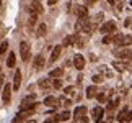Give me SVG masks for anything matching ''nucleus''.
Returning <instances> with one entry per match:
<instances>
[{
	"label": "nucleus",
	"instance_id": "nucleus-32",
	"mask_svg": "<svg viewBox=\"0 0 132 123\" xmlns=\"http://www.w3.org/2000/svg\"><path fill=\"white\" fill-rule=\"evenodd\" d=\"M38 22V15H34V13H31V17H29V25H34V23H36Z\"/></svg>",
	"mask_w": 132,
	"mask_h": 123
},
{
	"label": "nucleus",
	"instance_id": "nucleus-18",
	"mask_svg": "<svg viewBox=\"0 0 132 123\" xmlns=\"http://www.w3.org/2000/svg\"><path fill=\"white\" fill-rule=\"evenodd\" d=\"M64 74V69H54V71H51V77H54V79H60V76Z\"/></svg>",
	"mask_w": 132,
	"mask_h": 123
},
{
	"label": "nucleus",
	"instance_id": "nucleus-7",
	"mask_svg": "<svg viewBox=\"0 0 132 123\" xmlns=\"http://www.w3.org/2000/svg\"><path fill=\"white\" fill-rule=\"evenodd\" d=\"M83 117H87V107H78V108H75V112H73L75 121H78L80 118H83Z\"/></svg>",
	"mask_w": 132,
	"mask_h": 123
},
{
	"label": "nucleus",
	"instance_id": "nucleus-34",
	"mask_svg": "<svg viewBox=\"0 0 132 123\" xmlns=\"http://www.w3.org/2000/svg\"><path fill=\"white\" fill-rule=\"evenodd\" d=\"M109 43H111V35H106L103 38V44H109Z\"/></svg>",
	"mask_w": 132,
	"mask_h": 123
},
{
	"label": "nucleus",
	"instance_id": "nucleus-1",
	"mask_svg": "<svg viewBox=\"0 0 132 123\" xmlns=\"http://www.w3.org/2000/svg\"><path fill=\"white\" fill-rule=\"evenodd\" d=\"M20 56H21L23 61H28V58H29V43L28 41H23L20 44Z\"/></svg>",
	"mask_w": 132,
	"mask_h": 123
},
{
	"label": "nucleus",
	"instance_id": "nucleus-17",
	"mask_svg": "<svg viewBox=\"0 0 132 123\" xmlns=\"http://www.w3.org/2000/svg\"><path fill=\"white\" fill-rule=\"evenodd\" d=\"M15 61H16V54H15V53H10L8 54V59H7V66H8V67H13V66H15Z\"/></svg>",
	"mask_w": 132,
	"mask_h": 123
},
{
	"label": "nucleus",
	"instance_id": "nucleus-29",
	"mask_svg": "<svg viewBox=\"0 0 132 123\" xmlns=\"http://www.w3.org/2000/svg\"><path fill=\"white\" fill-rule=\"evenodd\" d=\"M118 104H119V100H118V99H114L113 102H109V105H108V110L111 112V110L114 108V107H118Z\"/></svg>",
	"mask_w": 132,
	"mask_h": 123
},
{
	"label": "nucleus",
	"instance_id": "nucleus-23",
	"mask_svg": "<svg viewBox=\"0 0 132 123\" xmlns=\"http://www.w3.org/2000/svg\"><path fill=\"white\" fill-rule=\"evenodd\" d=\"M46 30H47V26H46V23H41L38 28V36H43V35H46Z\"/></svg>",
	"mask_w": 132,
	"mask_h": 123
},
{
	"label": "nucleus",
	"instance_id": "nucleus-39",
	"mask_svg": "<svg viewBox=\"0 0 132 123\" xmlns=\"http://www.w3.org/2000/svg\"><path fill=\"white\" fill-rule=\"evenodd\" d=\"M44 123H55V120H54V118H47V120H46Z\"/></svg>",
	"mask_w": 132,
	"mask_h": 123
},
{
	"label": "nucleus",
	"instance_id": "nucleus-12",
	"mask_svg": "<svg viewBox=\"0 0 132 123\" xmlns=\"http://www.w3.org/2000/svg\"><path fill=\"white\" fill-rule=\"evenodd\" d=\"M88 22V18H78V22L75 23V30H77V33L80 31H83V28H85V23Z\"/></svg>",
	"mask_w": 132,
	"mask_h": 123
},
{
	"label": "nucleus",
	"instance_id": "nucleus-28",
	"mask_svg": "<svg viewBox=\"0 0 132 123\" xmlns=\"http://www.w3.org/2000/svg\"><path fill=\"white\" fill-rule=\"evenodd\" d=\"M98 102H100V104L108 102V95H106V94H98Z\"/></svg>",
	"mask_w": 132,
	"mask_h": 123
},
{
	"label": "nucleus",
	"instance_id": "nucleus-42",
	"mask_svg": "<svg viewBox=\"0 0 132 123\" xmlns=\"http://www.w3.org/2000/svg\"><path fill=\"white\" fill-rule=\"evenodd\" d=\"M98 123H104V121H101V120H100V121H98Z\"/></svg>",
	"mask_w": 132,
	"mask_h": 123
},
{
	"label": "nucleus",
	"instance_id": "nucleus-44",
	"mask_svg": "<svg viewBox=\"0 0 132 123\" xmlns=\"http://www.w3.org/2000/svg\"><path fill=\"white\" fill-rule=\"evenodd\" d=\"M38 2H39V0H38Z\"/></svg>",
	"mask_w": 132,
	"mask_h": 123
},
{
	"label": "nucleus",
	"instance_id": "nucleus-2",
	"mask_svg": "<svg viewBox=\"0 0 132 123\" xmlns=\"http://www.w3.org/2000/svg\"><path fill=\"white\" fill-rule=\"evenodd\" d=\"M114 30H116V23L114 22H106L103 26H101L100 31L104 33V35H111V33H114Z\"/></svg>",
	"mask_w": 132,
	"mask_h": 123
},
{
	"label": "nucleus",
	"instance_id": "nucleus-10",
	"mask_svg": "<svg viewBox=\"0 0 132 123\" xmlns=\"http://www.w3.org/2000/svg\"><path fill=\"white\" fill-rule=\"evenodd\" d=\"M103 113H104V108H101V107H95L93 110H91V115H93V118L95 120H101V117H103Z\"/></svg>",
	"mask_w": 132,
	"mask_h": 123
},
{
	"label": "nucleus",
	"instance_id": "nucleus-26",
	"mask_svg": "<svg viewBox=\"0 0 132 123\" xmlns=\"http://www.w3.org/2000/svg\"><path fill=\"white\" fill-rule=\"evenodd\" d=\"M7 49H8V43H7V41H3V43L0 44V54H5V53H7Z\"/></svg>",
	"mask_w": 132,
	"mask_h": 123
},
{
	"label": "nucleus",
	"instance_id": "nucleus-43",
	"mask_svg": "<svg viewBox=\"0 0 132 123\" xmlns=\"http://www.w3.org/2000/svg\"><path fill=\"white\" fill-rule=\"evenodd\" d=\"M0 3H2V0H0Z\"/></svg>",
	"mask_w": 132,
	"mask_h": 123
},
{
	"label": "nucleus",
	"instance_id": "nucleus-40",
	"mask_svg": "<svg viewBox=\"0 0 132 123\" xmlns=\"http://www.w3.org/2000/svg\"><path fill=\"white\" fill-rule=\"evenodd\" d=\"M26 123H36V120H28Z\"/></svg>",
	"mask_w": 132,
	"mask_h": 123
},
{
	"label": "nucleus",
	"instance_id": "nucleus-19",
	"mask_svg": "<svg viewBox=\"0 0 132 123\" xmlns=\"http://www.w3.org/2000/svg\"><path fill=\"white\" fill-rule=\"evenodd\" d=\"M95 95H96V87L95 85H90L88 89H87V97H88V99H93Z\"/></svg>",
	"mask_w": 132,
	"mask_h": 123
},
{
	"label": "nucleus",
	"instance_id": "nucleus-13",
	"mask_svg": "<svg viewBox=\"0 0 132 123\" xmlns=\"http://www.w3.org/2000/svg\"><path fill=\"white\" fill-rule=\"evenodd\" d=\"M111 43H114V44H118V46H122V43H124V35H121V33L114 35V36L111 38Z\"/></svg>",
	"mask_w": 132,
	"mask_h": 123
},
{
	"label": "nucleus",
	"instance_id": "nucleus-6",
	"mask_svg": "<svg viewBox=\"0 0 132 123\" xmlns=\"http://www.w3.org/2000/svg\"><path fill=\"white\" fill-rule=\"evenodd\" d=\"M44 64H46V61H44V56H36L34 58V61H33V67L36 69V71H39V69H43L44 67Z\"/></svg>",
	"mask_w": 132,
	"mask_h": 123
},
{
	"label": "nucleus",
	"instance_id": "nucleus-37",
	"mask_svg": "<svg viewBox=\"0 0 132 123\" xmlns=\"http://www.w3.org/2000/svg\"><path fill=\"white\" fill-rule=\"evenodd\" d=\"M57 2H59V0H47V5H51V7H52V5H55Z\"/></svg>",
	"mask_w": 132,
	"mask_h": 123
},
{
	"label": "nucleus",
	"instance_id": "nucleus-31",
	"mask_svg": "<svg viewBox=\"0 0 132 123\" xmlns=\"http://www.w3.org/2000/svg\"><path fill=\"white\" fill-rule=\"evenodd\" d=\"M69 118H70V113H69V112H64V113L59 115V121L60 120H69Z\"/></svg>",
	"mask_w": 132,
	"mask_h": 123
},
{
	"label": "nucleus",
	"instance_id": "nucleus-15",
	"mask_svg": "<svg viewBox=\"0 0 132 123\" xmlns=\"http://www.w3.org/2000/svg\"><path fill=\"white\" fill-rule=\"evenodd\" d=\"M113 67H114L116 71H119V72H122V71L129 69V66L124 64V63H119V61H116V63H113Z\"/></svg>",
	"mask_w": 132,
	"mask_h": 123
},
{
	"label": "nucleus",
	"instance_id": "nucleus-27",
	"mask_svg": "<svg viewBox=\"0 0 132 123\" xmlns=\"http://www.w3.org/2000/svg\"><path fill=\"white\" fill-rule=\"evenodd\" d=\"M39 87H41V89H47V87H49V79L39 80Z\"/></svg>",
	"mask_w": 132,
	"mask_h": 123
},
{
	"label": "nucleus",
	"instance_id": "nucleus-8",
	"mask_svg": "<svg viewBox=\"0 0 132 123\" xmlns=\"http://www.w3.org/2000/svg\"><path fill=\"white\" fill-rule=\"evenodd\" d=\"M73 64H75V67H77V69L82 71V69L85 67V58H83L82 54H77V56L73 58Z\"/></svg>",
	"mask_w": 132,
	"mask_h": 123
},
{
	"label": "nucleus",
	"instance_id": "nucleus-4",
	"mask_svg": "<svg viewBox=\"0 0 132 123\" xmlns=\"http://www.w3.org/2000/svg\"><path fill=\"white\" fill-rule=\"evenodd\" d=\"M29 10H31V13H34V15H41L43 12H44V8H43V5L38 2V0H34V2L29 5Z\"/></svg>",
	"mask_w": 132,
	"mask_h": 123
},
{
	"label": "nucleus",
	"instance_id": "nucleus-38",
	"mask_svg": "<svg viewBox=\"0 0 132 123\" xmlns=\"http://www.w3.org/2000/svg\"><path fill=\"white\" fill-rule=\"evenodd\" d=\"M78 121H80V123H88V118H87V117H83V118H80Z\"/></svg>",
	"mask_w": 132,
	"mask_h": 123
},
{
	"label": "nucleus",
	"instance_id": "nucleus-3",
	"mask_svg": "<svg viewBox=\"0 0 132 123\" xmlns=\"http://www.w3.org/2000/svg\"><path fill=\"white\" fill-rule=\"evenodd\" d=\"M10 99H12V85L7 84L3 87V92H2V100L5 102V104H8Z\"/></svg>",
	"mask_w": 132,
	"mask_h": 123
},
{
	"label": "nucleus",
	"instance_id": "nucleus-11",
	"mask_svg": "<svg viewBox=\"0 0 132 123\" xmlns=\"http://www.w3.org/2000/svg\"><path fill=\"white\" fill-rule=\"evenodd\" d=\"M60 51H62V46H55V48L52 49V53H51V63H54V61H57L59 59V56H60Z\"/></svg>",
	"mask_w": 132,
	"mask_h": 123
},
{
	"label": "nucleus",
	"instance_id": "nucleus-16",
	"mask_svg": "<svg viewBox=\"0 0 132 123\" xmlns=\"http://www.w3.org/2000/svg\"><path fill=\"white\" fill-rule=\"evenodd\" d=\"M129 113H130L129 107H126L124 110H121V112H119V115H118V121H119V123H122V121H124V118H126V117H127Z\"/></svg>",
	"mask_w": 132,
	"mask_h": 123
},
{
	"label": "nucleus",
	"instance_id": "nucleus-9",
	"mask_svg": "<svg viewBox=\"0 0 132 123\" xmlns=\"http://www.w3.org/2000/svg\"><path fill=\"white\" fill-rule=\"evenodd\" d=\"M20 85H21V72H18L15 74V77H13V85H12V89L15 90H20Z\"/></svg>",
	"mask_w": 132,
	"mask_h": 123
},
{
	"label": "nucleus",
	"instance_id": "nucleus-5",
	"mask_svg": "<svg viewBox=\"0 0 132 123\" xmlns=\"http://www.w3.org/2000/svg\"><path fill=\"white\" fill-rule=\"evenodd\" d=\"M34 100H36V95H28L26 99H24V100L21 102V108H23V110H28V108H29V107H31L33 104H36Z\"/></svg>",
	"mask_w": 132,
	"mask_h": 123
},
{
	"label": "nucleus",
	"instance_id": "nucleus-20",
	"mask_svg": "<svg viewBox=\"0 0 132 123\" xmlns=\"http://www.w3.org/2000/svg\"><path fill=\"white\" fill-rule=\"evenodd\" d=\"M118 56H119V58H126V59H129L130 58V51L129 49H122V51H119V53H118Z\"/></svg>",
	"mask_w": 132,
	"mask_h": 123
},
{
	"label": "nucleus",
	"instance_id": "nucleus-41",
	"mask_svg": "<svg viewBox=\"0 0 132 123\" xmlns=\"http://www.w3.org/2000/svg\"><path fill=\"white\" fill-rule=\"evenodd\" d=\"M108 2H109V3H114V0H108Z\"/></svg>",
	"mask_w": 132,
	"mask_h": 123
},
{
	"label": "nucleus",
	"instance_id": "nucleus-35",
	"mask_svg": "<svg viewBox=\"0 0 132 123\" xmlns=\"http://www.w3.org/2000/svg\"><path fill=\"white\" fill-rule=\"evenodd\" d=\"M124 44H126V46L130 44V36H129V35H127V36H124V43H122V46H124Z\"/></svg>",
	"mask_w": 132,
	"mask_h": 123
},
{
	"label": "nucleus",
	"instance_id": "nucleus-14",
	"mask_svg": "<svg viewBox=\"0 0 132 123\" xmlns=\"http://www.w3.org/2000/svg\"><path fill=\"white\" fill-rule=\"evenodd\" d=\"M77 15H78V18H87V17H88V8L85 7V5L78 7V8H77Z\"/></svg>",
	"mask_w": 132,
	"mask_h": 123
},
{
	"label": "nucleus",
	"instance_id": "nucleus-33",
	"mask_svg": "<svg viewBox=\"0 0 132 123\" xmlns=\"http://www.w3.org/2000/svg\"><path fill=\"white\" fill-rule=\"evenodd\" d=\"M75 41H77V46H78V48H82V46H83V38L82 36H75Z\"/></svg>",
	"mask_w": 132,
	"mask_h": 123
},
{
	"label": "nucleus",
	"instance_id": "nucleus-21",
	"mask_svg": "<svg viewBox=\"0 0 132 123\" xmlns=\"http://www.w3.org/2000/svg\"><path fill=\"white\" fill-rule=\"evenodd\" d=\"M46 105H59V100H55L54 97H47V99L44 100Z\"/></svg>",
	"mask_w": 132,
	"mask_h": 123
},
{
	"label": "nucleus",
	"instance_id": "nucleus-25",
	"mask_svg": "<svg viewBox=\"0 0 132 123\" xmlns=\"http://www.w3.org/2000/svg\"><path fill=\"white\" fill-rule=\"evenodd\" d=\"M52 87H54V89H62V80H60V79H54L52 80Z\"/></svg>",
	"mask_w": 132,
	"mask_h": 123
},
{
	"label": "nucleus",
	"instance_id": "nucleus-36",
	"mask_svg": "<svg viewBox=\"0 0 132 123\" xmlns=\"http://www.w3.org/2000/svg\"><path fill=\"white\" fill-rule=\"evenodd\" d=\"M101 80H103L101 76H93V82H101Z\"/></svg>",
	"mask_w": 132,
	"mask_h": 123
},
{
	"label": "nucleus",
	"instance_id": "nucleus-22",
	"mask_svg": "<svg viewBox=\"0 0 132 123\" xmlns=\"http://www.w3.org/2000/svg\"><path fill=\"white\" fill-rule=\"evenodd\" d=\"M72 43H75V36H65L62 44H64V46H70Z\"/></svg>",
	"mask_w": 132,
	"mask_h": 123
},
{
	"label": "nucleus",
	"instance_id": "nucleus-24",
	"mask_svg": "<svg viewBox=\"0 0 132 123\" xmlns=\"http://www.w3.org/2000/svg\"><path fill=\"white\" fill-rule=\"evenodd\" d=\"M103 17H104V13H103V12L96 13L95 17H93V25H95V23H98V22H103Z\"/></svg>",
	"mask_w": 132,
	"mask_h": 123
},
{
	"label": "nucleus",
	"instance_id": "nucleus-30",
	"mask_svg": "<svg viewBox=\"0 0 132 123\" xmlns=\"http://www.w3.org/2000/svg\"><path fill=\"white\" fill-rule=\"evenodd\" d=\"M64 92H65L67 95H73V94H75V87H65Z\"/></svg>",
	"mask_w": 132,
	"mask_h": 123
}]
</instances>
